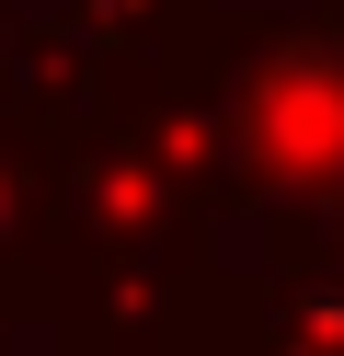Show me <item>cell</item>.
I'll return each mask as SVG.
<instances>
[{
	"label": "cell",
	"instance_id": "7a4b0ae2",
	"mask_svg": "<svg viewBox=\"0 0 344 356\" xmlns=\"http://www.w3.org/2000/svg\"><path fill=\"white\" fill-rule=\"evenodd\" d=\"M241 356H344V264L275 253V276L241 299Z\"/></svg>",
	"mask_w": 344,
	"mask_h": 356
},
{
	"label": "cell",
	"instance_id": "6da1fadb",
	"mask_svg": "<svg viewBox=\"0 0 344 356\" xmlns=\"http://www.w3.org/2000/svg\"><path fill=\"white\" fill-rule=\"evenodd\" d=\"M206 104H218L229 195H264V207L333 195L344 184V0L206 24Z\"/></svg>",
	"mask_w": 344,
	"mask_h": 356
}]
</instances>
